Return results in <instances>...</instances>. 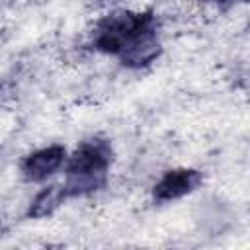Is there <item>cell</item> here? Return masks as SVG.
Wrapping results in <instances>:
<instances>
[{
  "mask_svg": "<svg viewBox=\"0 0 250 250\" xmlns=\"http://www.w3.org/2000/svg\"><path fill=\"white\" fill-rule=\"evenodd\" d=\"M203 2H209V4H219V6H225V4H230V2H236V0H203ZM246 2V0H242Z\"/></svg>",
  "mask_w": 250,
  "mask_h": 250,
  "instance_id": "cell-6",
  "label": "cell"
},
{
  "mask_svg": "<svg viewBox=\"0 0 250 250\" xmlns=\"http://www.w3.org/2000/svg\"><path fill=\"white\" fill-rule=\"evenodd\" d=\"M66 199L64 195V189H62V184H51L47 188H43L35 197L33 201L29 203V209H27V217L29 219H43V217H49L55 213V209Z\"/></svg>",
  "mask_w": 250,
  "mask_h": 250,
  "instance_id": "cell-5",
  "label": "cell"
},
{
  "mask_svg": "<svg viewBox=\"0 0 250 250\" xmlns=\"http://www.w3.org/2000/svg\"><path fill=\"white\" fill-rule=\"evenodd\" d=\"M203 184V172L197 168H172L152 188V199L158 203L176 201L184 195L193 193Z\"/></svg>",
  "mask_w": 250,
  "mask_h": 250,
  "instance_id": "cell-3",
  "label": "cell"
},
{
  "mask_svg": "<svg viewBox=\"0 0 250 250\" xmlns=\"http://www.w3.org/2000/svg\"><path fill=\"white\" fill-rule=\"evenodd\" d=\"M92 45L104 55L117 57L127 68H145L162 53L156 16L152 10H113L96 21Z\"/></svg>",
  "mask_w": 250,
  "mask_h": 250,
  "instance_id": "cell-1",
  "label": "cell"
},
{
  "mask_svg": "<svg viewBox=\"0 0 250 250\" xmlns=\"http://www.w3.org/2000/svg\"><path fill=\"white\" fill-rule=\"evenodd\" d=\"M113 162L111 143L104 137L84 139L66 160L62 189L66 197H82L105 188Z\"/></svg>",
  "mask_w": 250,
  "mask_h": 250,
  "instance_id": "cell-2",
  "label": "cell"
},
{
  "mask_svg": "<svg viewBox=\"0 0 250 250\" xmlns=\"http://www.w3.org/2000/svg\"><path fill=\"white\" fill-rule=\"evenodd\" d=\"M64 162H66L64 146L49 145L45 148H39V150H33L31 154H27L20 164V172L25 182L39 184V182H45L47 178H51Z\"/></svg>",
  "mask_w": 250,
  "mask_h": 250,
  "instance_id": "cell-4",
  "label": "cell"
}]
</instances>
